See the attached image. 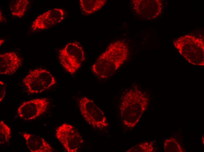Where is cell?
Returning <instances> with one entry per match:
<instances>
[{
  "label": "cell",
  "mask_w": 204,
  "mask_h": 152,
  "mask_svg": "<svg viewBox=\"0 0 204 152\" xmlns=\"http://www.w3.org/2000/svg\"><path fill=\"white\" fill-rule=\"evenodd\" d=\"M11 137L10 128L2 120L0 121V144L4 145L9 142Z\"/></svg>",
  "instance_id": "16"
},
{
  "label": "cell",
  "mask_w": 204,
  "mask_h": 152,
  "mask_svg": "<svg viewBox=\"0 0 204 152\" xmlns=\"http://www.w3.org/2000/svg\"><path fill=\"white\" fill-rule=\"evenodd\" d=\"M65 16L64 10L60 8L48 10L39 15L31 26L32 31L43 30L52 27L62 21Z\"/></svg>",
  "instance_id": "8"
},
{
  "label": "cell",
  "mask_w": 204,
  "mask_h": 152,
  "mask_svg": "<svg viewBox=\"0 0 204 152\" xmlns=\"http://www.w3.org/2000/svg\"><path fill=\"white\" fill-rule=\"evenodd\" d=\"M22 82L30 94L40 93L46 90L40 82L30 71L23 79Z\"/></svg>",
  "instance_id": "12"
},
{
  "label": "cell",
  "mask_w": 204,
  "mask_h": 152,
  "mask_svg": "<svg viewBox=\"0 0 204 152\" xmlns=\"http://www.w3.org/2000/svg\"><path fill=\"white\" fill-rule=\"evenodd\" d=\"M55 136L68 152H77L84 143L81 134L72 125L63 123L57 128Z\"/></svg>",
  "instance_id": "6"
},
{
  "label": "cell",
  "mask_w": 204,
  "mask_h": 152,
  "mask_svg": "<svg viewBox=\"0 0 204 152\" xmlns=\"http://www.w3.org/2000/svg\"><path fill=\"white\" fill-rule=\"evenodd\" d=\"M49 103L48 99L46 98L35 99L25 101L18 108L17 113L23 119L33 120L47 111Z\"/></svg>",
  "instance_id": "7"
},
{
  "label": "cell",
  "mask_w": 204,
  "mask_h": 152,
  "mask_svg": "<svg viewBox=\"0 0 204 152\" xmlns=\"http://www.w3.org/2000/svg\"><path fill=\"white\" fill-rule=\"evenodd\" d=\"M29 1L28 0H11L9 4V8L12 15L20 18L25 13Z\"/></svg>",
  "instance_id": "15"
},
{
  "label": "cell",
  "mask_w": 204,
  "mask_h": 152,
  "mask_svg": "<svg viewBox=\"0 0 204 152\" xmlns=\"http://www.w3.org/2000/svg\"><path fill=\"white\" fill-rule=\"evenodd\" d=\"M78 104L81 115L92 127L102 129L108 126L104 112L92 100L83 96L80 98Z\"/></svg>",
  "instance_id": "5"
},
{
  "label": "cell",
  "mask_w": 204,
  "mask_h": 152,
  "mask_svg": "<svg viewBox=\"0 0 204 152\" xmlns=\"http://www.w3.org/2000/svg\"><path fill=\"white\" fill-rule=\"evenodd\" d=\"M164 149L166 152H183L180 144L174 138H170L165 139L164 143Z\"/></svg>",
  "instance_id": "17"
},
{
  "label": "cell",
  "mask_w": 204,
  "mask_h": 152,
  "mask_svg": "<svg viewBox=\"0 0 204 152\" xmlns=\"http://www.w3.org/2000/svg\"><path fill=\"white\" fill-rule=\"evenodd\" d=\"M128 53V47L124 41L111 43L92 66V72L100 79L109 78L127 60Z\"/></svg>",
  "instance_id": "1"
},
{
  "label": "cell",
  "mask_w": 204,
  "mask_h": 152,
  "mask_svg": "<svg viewBox=\"0 0 204 152\" xmlns=\"http://www.w3.org/2000/svg\"><path fill=\"white\" fill-rule=\"evenodd\" d=\"M6 85L2 81H0V102L4 99L6 94Z\"/></svg>",
  "instance_id": "19"
},
{
  "label": "cell",
  "mask_w": 204,
  "mask_h": 152,
  "mask_svg": "<svg viewBox=\"0 0 204 152\" xmlns=\"http://www.w3.org/2000/svg\"><path fill=\"white\" fill-rule=\"evenodd\" d=\"M58 58L63 68L73 75L79 69L85 60L84 50L77 42H69L59 51Z\"/></svg>",
  "instance_id": "4"
},
{
  "label": "cell",
  "mask_w": 204,
  "mask_h": 152,
  "mask_svg": "<svg viewBox=\"0 0 204 152\" xmlns=\"http://www.w3.org/2000/svg\"><path fill=\"white\" fill-rule=\"evenodd\" d=\"M154 147L151 142H145L134 146L128 149L127 152H153Z\"/></svg>",
  "instance_id": "18"
},
{
  "label": "cell",
  "mask_w": 204,
  "mask_h": 152,
  "mask_svg": "<svg viewBox=\"0 0 204 152\" xmlns=\"http://www.w3.org/2000/svg\"><path fill=\"white\" fill-rule=\"evenodd\" d=\"M174 46L189 63L195 65H204V44L202 39L190 35L182 36L175 41Z\"/></svg>",
  "instance_id": "3"
},
{
  "label": "cell",
  "mask_w": 204,
  "mask_h": 152,
  "mask_svg": "<svg viewBox=\"0 0 204 152\" xmlns=\"http://www.w3.org/2000/svg\"><path fill=\"white\" fill-rule=\"evenodd\" d=\"M121 99L120 115L123 125L131 129L136 126L146 110L149 99L135 85L123 92Z\"/></svg>",
  "instance_id": "2"
},
{
  "label": "cell",
  "mask_w": 204,
  "mask_h": 152,
  "mask_svg": "<svg viewBox=\"0 0 204 152\" xmlns=\"http://www.w3.org/2000/svg\"><path fill=\"white\" fill-rule=\"evenodd\" d=\"M107 0H80L79 4L81 9L85 15L92 14L102 8Z\"/></svg>",
  "instance_id": "14"
},
{
  "label": "cell",
  "mask_w": 204,
  "mask_h": 152,
  "mask_svg": "<svg viewBox=\"0 0 204 152\" xmlns=\"http://www.w3.org/2000/svg\"><path fill=\"white\" fill-rule=\"evenodd\" d=\"M22 63V59L14 51L0 54V73L11 75L16 72Z\"/></svg>",
  "instance_id": "10"
},
{
  "label": "cell",
  "mask_w": 204,
  "mask_h": 152,
  "mask_svg": "<svg viewBox=\"0 0 204 152\" xmlns=\"http://www.w3.org/2000/svg\"><path fill=\"white\" fill-rule=\"evenodd\" d=\"M30 71L40 82L46 89H49L56 83L55 77L46 69L38 68Z\"/></svg>",
  "instance_id": "13"
},
{
  "label": "cell",
  "mask_w": 204,
  "mask_h": 152,
  "mask_svg": "<svg viewBox=\"0 0 204 152\" xmlns=\"http://www.w3.org/2000/svg\"><path fill=\"white\" fill-rule=\"evenodd\" d=\"M0 41H1V42L0 43V45H1H1L2 44H3L2 42H4V40L3 39H0Z\"/></svg>",
  "instance_id": "20"
},
{
  "label": "cell",
  "mask_w": 204,
  "mask_h": 152,
  "mask_svg": "<svg viewBox=\"0 0 204 152\" xmlns=\"http://www.w3.org/2000/svg\"><path fill=\"white\" fill-rule=\"evenodd\" d=\"M26 144L31 152H52L53 150L51 146L41 137L28 132H20Z\"/></svg>",
  "instance_id": "11"
},
{
  "label": "cell",
  "mask_w": 204,
  "mask_h": 152,
  "mask_svg": "<svg viewBox=\"0 0 204 152\" xmlns=\"http://www.w3.org/2000/svg\"><path fill=\"white\" fill-rule=\"evenodd\" d=\"M133 9L142 18L151 20L156 18L161 13L162 4L158 0H133Z\"/></svg>",
  "instance_id": "9"
}]
</instances>
